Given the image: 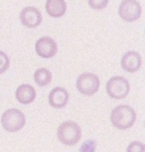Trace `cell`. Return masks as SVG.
<instances>
[{
  "mask_svg": "<svg viewBox=\"0 0 145 152\" xmlns=\"http://www.w3.org/2000/svg\"><path fill=\"white\" fill-rule=\"evenodd\" d=\"M26 119L24 113L17 108H10L4 111L1 116L2 127L8 132H17L25 126Z\"/></svg>",
  "mask_w": 145,
  "mask_h": 152,
  "instance_id": "obj_3",
  "label": "cell"
},
{
  "mask_svg": "<svg viewBox=\"0 0 145 152\" xmlns=\"http://www.w3.org/2000/svg\"><path fill=\"white\" fill-rule=\"evenodd\" d=\"M96 142L93 139L86 140L79 147V152H95L96 149Z\"/></svg>",
  "mask_w": 145,
  "mask_h": 152,
  "instance_id": "obj_14",
  "label": "cell"
},
{
  "mask_svg": "<svg viewBox=\"0 0 145 152\" xmlns=\"http://www.w3.org/2000/svg\"><path fill=\"white\" fill-rule=\"evenodd\" d=\"M16 99L22 104H29L36 99V91L31 85H21L16 90Z\"/></svg>",
  "mask_w": 145,
  "mask_h": 152,
  "instance_id": "obj_11",
  "label": "cell"
},
{
  "mask_svg": "<svg viewBox=\"0 0 145 152\" xmlns=\"http://www.w3.org/2000/svg\"><path fill=\"white\" fill-rule=\"evenodd\" d=\"M34 80L39 87H46L52 81V73L46 68H40L34 74Z\"/></svg>",
  "mask_w": 145,
  "mask_h": 152,
  "instance_id": "obj_13",
  "label": "cell"
},
{
  "mask_svg": "<svg viewBox=\"0 0 145 152\" xmlns=\"http://www.w3.org/2000/svg\"><path fill=\"white\" fill-rule=\"evenodd\" d=\"M141 56L135 51L126 52L121 58V68L127 73H135L141 67Z\"/></svg>",
  "mask_w": 145,
  "mask_h": 152,
  "instance_id": "obj_9",
  "label": "cell"
},
{
  "mask_svg": "<svg viewBox=\"0 0 145 152\" xmlns=\"http://www.w3.org/2000/svg\"><path fill=\"white\" fill-rule=\"evenodd\" d=\"M37 55L44 59H51L58 52V45L51 37L45 36L40 38L35 44Z\"/></svg>",
  "mask_w": 145,
  "mask_h": 152,
  "instance_id": "obj_7",
  "label": "cell"
},
{
  "mask_svg": "<svg viewBox=\"0 0 145 152\" xmlns=\"http://www.w3.org/2000/svg\"><path fill=\"white\" fill-rule=\"evenodd\" d=\"M57 136L59 141L65 145H76L82 138V128L77 122L68 120L58 127Z\"/></svg>",
  "mask_w": 145,
  "mask_h": 152,
  "instance_id": "obj_2",
  "label": "cell"
},
{
  "mask_svg": "<svg viewBox=\"0 0 145 152\" xmlns=\"http://www.w3.org/2000/svg\"><path fill=\"white\" fill-rule=\"evenodd\" d=\"M130 91L129 82L123 77H112L106 83V93L114 99H125Z\"/></svg>",
  "mask_w": 145,
  "mask_h": 152,
  "instance_id": "obj_4",
  "label": "cell"
},
{
  "mask_svg": "<svg viewBox=\"0 0 145 152\" xmlns=\"http://www.w3.org/2000/svg\"><path fill=\"white\" fill-rule=\"evenodd\" d=\"M136 120V113L132 107L120 104L113 108L110 113V121L117 129L125 130L132 127Z\"/></svg>",
  "mask_w": 145,
  "mask_h": 152,
  "instance_id": "obj_1",
  "label": "cell"
},
{
  "mask_svg": "<svg viewBox=\"0 0 145 152\" xmlns=\"http://www.w3.org/2000/svg\"><path fill=\"white\" fill-rule=\"evenodd\" d=\"M42 14L39 9L33 6H27L22 9L20 13V21L23 24V26L33 29L38 27L42 23Z\"/></svg>",
  "mask_w": 145,
  "mask_h": 152,
  "instance_id": "obj_8",
  "label": "cell"
},
{
  "mask_svg": "<svg viewBox=\"0 0 145 152\" xmlns=\"http://www.w3.org/2000/svg\"><path fill=\"white\" fill-rule=\"evenodd\" d=\"M87 2L90 7L95 10H102L109 4V0H87Z\"/></svg>",
  "mask_w": 145,
  "mask_h": 152,
  "instance_id": "obj_16",
  "label": "cell"
},
{
  "mask_svg": "<svg viewBox=\"0 0 145 152\" xmlns=\"http://www.w3.org/2000/svg\"><path fill=\"white\" fill-rule=\"evenodd\" d=\"M46 11L53 18H60L64 16L67 11V4L65 0H47Z\"/></svg>",
  "mask_w": 145,
  "mask_h": 152,
  "instance_id": "obj_12",
  "label": "cell"
},
{
  "mask_svg": "<svg viewBox=\"0 0 145 152\" xmlns=\"http://www.w3.org/2000/svg\"><path fill=\"white\" fill-rule=\"evenodd\" d=\"M77 88L84 96H93L99 90V79L95 74L84 73L77 79Z\"/></svg>",
  "mask_w": 145,
  "mask_h": 152,
  "instance_id": "obj_5",
  "label": "cell"
},
{
  "mask_svg": "<svg viewBox=\"0 0 145 152\" xmlns=\"http://www.w3.org/2000/svg\"><path fill=\"white\" fill-rule=\"evenodd\" d=\"M141 5L137 0H123L119 5L118 14L125 22H134L140 18Z\"/></svg>",
  "mask_w": 145,
  "mask_h": 152,
  "instance_id": "obj_6",
  "label": "cell"
},
{
  "mask_svg": "<svg viewBox=\"0 0 145 152\" xmlns=\"http://www.w3.org/2000/svg\"><path fill=\"white\" fill-rule=\"evenodd\" d=\"M10 66V60L6 54L0 51V75L5 73Z\"/></svg>",
  "mask_w": 145,
  "mask_h": 152,
  "instance_id": "obj_15",
  "label": "cell"
},
{
  "mask_svg": "<svg viewBox=\"0 0 145 152\" xmlns=\"http://www.w3.org/2000/svg\"><path fill=\"white\" fill-rule=\"evenodd\" d=\"M145 146L140 141H133L127 146L126 152H144Z\"/></svg>",
  "mask_w": 145,
  "mask_h": 152,
  "instance_id": "obj_17",
  "label": "cell"
},
{
  "mask_svg": "<svg viewBox=\"0 0 145 152\" xmlns=\"http://www.w3.org/2000/svg\"><path fill=\"white\" fill-rule=\"evenodd\" d=\"M49 104L54 108H63L69 102V93L66 88L57 87L50 91L49 94Z\"/></svg>",
  "mask_w": 145,
  "mask_h": 152,
  "instance_id": "obj_10",
  "label": "cell"
}]
</instances>
